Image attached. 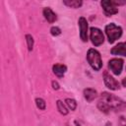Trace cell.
<instances>
[{"mask_svg":"<svg viewBox=\"0 0 126 126\" xmlns=\"http://www.w3.org/2000/svg\"><path fill=\"white\" fill-rule=\"evenodd\" d=\"M111 54L126 56V42H120L111 49Z\"/></svg>","mask_w":126,"mask_h":126,"instance_id":"9c48e42d","label":"cell"},{"mask_svg":"<svg viewBox=\"0 0 126 126\" xmlns=\"http://www.w3.org/2000/svg\"><path fill=\"white\" fill-rule=\"evenodd\" d=\"M122 85H123V87L126 88V78H124V79L122 80Z\"/></svg>","mask_w":126,"mask_h":126,"instance_id":"44dd1931","label":"cell"},{"mask_svg":"<svg viewBox=\"0 0 126 126\" xmlns=\"http://www.w3.org/2000/svg\"><path fill=\"white\" fill-rule=\"evenodd\" d=\"M108 68L114 75H120L123 68V60L120 58H113L108 62Z\"/></svg>","mask_w":126,"mask_h":126,"instance_id":"5b68a950","label":"cell"},{"mask_svg":"<svg viewBox=\"0 0 126 126\" xmlns=\"http://www.w3.org/2000/svg\"><path fill=\"white\" fill-rule=\"evenodd\" d=\"M100 4H101V7L103 8L104 13H105L107 16H111V15H114V14L118 13V9L116 8V6L113 4L112 1L103 0V1H101Z\"/></svg>","mask_w":126,"mask_h":126,"instance_id":"52a82bcc","label":"cell"},{"mask_svg":"<svg viewBox=\"0 0 126 126\" xmlns=\"http://www.w3.org/2000/svg\"><path fill=\"white\" fill-rule=\"evenodd\" d=\"M50 32H51L52 35L56 36V35H59V34L61 33V30H60L58 27H52V28L50 29Z\"/></svg>","mask_w":126,"mask_h":126,"instance_id":"ac0fdd59","label":"cell"},{"mask_svg":"<svg viewBox=\"0 0 126 126\" xmlns=\"http://www.w3.org/2000/svg\"><path fill=\"white\" fill-rule=\"evenodd\" d=\"M103 81H104L105 86H106L108 89H110V90L115 91V90H118V89L120 88L119 83H118L112 76H110L107 71H104V73H103Z\"/></svg>","mask_w":126,"mask_h":126,"instance_id":"8992f818","label":"cell"},{"mask_svg":"<svg viewBox=\"0 0 126 126\" xmlns=\"http://www.w3.org/2000/svg\"><path fill=\"white\" fill-rule=\"evenodd\" d=\"M97 107L100 111L108 112L109 110H122L126 107V103L113 94L102 93L97 103Z\"/></svg>","mask_w":126,"mask_h":126,"instance_id":"6da1fadb","label":"cell"},{"mask_svg":"<svg viewBox=\"0 0 126 126\" xmlns=\"http://www.w3.org/2000/svg\"><path fill=\"white\" fill-rule=\"evenodd\" d=\"M90 36H91L93 44L95 45V46L100 45L103 42V40H104V36H103L102 32L99 29H97V28H94V27L91 28Z\"/></svg>","mask_w":126,"mask_h":126,"instance_id":"277c9868","label":"cell"},{"mask_svg":"<svg viewBox=\"0 0 126 126\" xmlns=\"http://www.w3.org/2000/svg\"><path fill=\"white\" fill-rule=\"evenodd\" d=\"M26 39H27V43H28V48L31 51L32 49V47H33V38H32V36L31 34H27L26 35Z\"/></svg>","mask_w":126,"mask_h":126,"instance_id":"2e32d148","label":"cell"},{"mask_svg":"<svg viewBox=\"0 0 126 126\" xmlns=\"http://www.w3.org/2000/svg\"><path fill=\"white\" fill-rule=\"evenodd\" d=\"M80 27V36L83 41L88 40V22L84 17H81L78 21Z\"/></svg>","mask_w":126,"mask_h":126,"instance_id":"ba28073f","label":"cell"},{"mask_svg":"<svg viewBox=\"0 0 126 126\" xmlns=\"http://www.w3.org/2000/svg\"><path fill=\"white\" fill-rule=\"evenodd\" d=\"M105 32L108 37L109 43H113L116 39H118L122 34V29L114 24H109L105 27Z\"/></svg>","mask_w":126,"mask_h":126,"instance_id":"3957f363","label":"cell"},{"mask_svg":"<svg viewBox=\"0 0 126 126\" xmlns=\"http://www.w3.org/2000/svg\"><path fill=\"white\" fill-rule=\"evenodd\" d=\"M35 103H36V106L39 108V109H41V110H43V109H45V101L42 99V98H39V97H37L36 99H35Z\"/></svg>","mask_w":126,"mask_h":126,"instance_id":"e0dca14e","label":"cell"},{"mask_svg":"<svg viewBox=\"0 0 126 126\" xmlns=\"http://www.w3.org/2000/svg\"><path fill=\"white\" fill-rule=\"evenodd\" d=\"M77 126H80V125H77Z\"/></svg>","mask_w":126,"mask_h":126,"instance_id":"7402d4cb","label":"cell"},{"mask_svg":"<svg viewBox=\"0 0 126 126\" xmlns=\"http://www.w3.org/2000/svg\"><path fill=\"white\" fill-rule=\"evenodd\" d=\"M57 108H58L59 112L61 114H63V115H66L68 113V110H67L66 106L63 104V102L61 100H57Z\"/></svg>","mask_w":126,"mask_h":126,"instance_id":"9a60e30c","label":"cell"},{"mask_svg":"<svg viewBox=\"0 0 126 126\" xmlns=\"http://www.w3.org/2000/svg\"><path fill=\"white\" fill-rule=\"evenodd\" d=\"M63 3L66 6L71 7V8H79L82 5V1H80V0H72V1H70V0H64Z\"/></svg>","mask_w":126,"mask_h":126,"instance_id":"4fadbf2b","label":"cell"},{"mask_svg":"<svg viewBox=\"0 0 126 126\" xmlns=\"http://www.w3.org/2000/svg\"><path fill=\"white\" fill-rule=\"evenodd\" d=\"M65 102H66V105L69 107L70 110H75L76 107H77V102L73 99V98H66L65 99Z\"/></svg>","mask_w":126,"mask_h":126,"instance_id":"5bb4252c","label":"cell"},{"mask_svg":"<svg viewBox=\"0 0 126 126\" xmlns=\"http://www.w3.org/2000/svg\"><path fill=\"white\" fill-rule=\"evenodd\" d=\"M87 60H88L89 64L91 65V67L95 71H98L102 66L100 54L97 50H95L94 48L89 49L88 54H87Z\"/></svg>","mask_w":126,"mask_h":126,"instance_id":"7a4b0ae2","label":"cell"},{"mask_svg":"<svg viewBox=\"0 0 126 126\" xmlns=\"http://www.w3.org/2000/svg\"><path fill=\"white\" fill-rule=\"evenodd\" d=\"M52 87H53L54 90H58V89H59V85H58V83L55 82V81L52 82Z\"/></svg>","mask_w":126,"mask_h":126,"instance_id":"d6986e66","label":"cell"},{"mask_svg":"<svg viewBox=\"0 0 126 126\" xmlns=\"http://www.w3.org/2000/svg\"><path fill=\"white\" fill-rule=\"evenodd\" d=\"M120 126H126V119L124 117H121L120 119Z\"/></svg>","mask_w":126,"mask_h":126,"instance_id":"ffe728a7","label":"cell"},{"mask_svg":"<svg viewBox=\"0 0 126 126\" xmlns=\"http://www.w3.org/2000/svg\"><path fill=\"white\" fill-rule=\"evenodd\" d=\"M52 70H53V73L57 77L61 78V77L64 76V74H65V72L67 70V67L65 65H62V64H55V65H53Z\"/></svg>","mask_w":126,"mask_h":126,"instance_id":"30bf717a","label":"cell"},{"mask_svg":"<svg viewBox=\"0 0 126 126\" xmlns=\"http://www.w3.org/2000/svg\"><path fill=\"white\" fill-rule=\"evenodd\" d=\"M43 16L49 23H54L57 19L56 14L50 9V8H44L43 9Z\"/></svg>","mask_w":126,"mask_h":126,"instance_id":"8fae6325","label":"cell"},{"mask_svg":"<svg viewBox=\"0 0 126 126\" xmlns=\"http://www.w3.org/2000/svg\"><path fill=\"white\" fill-rule=\"evenodd\" d=\"M97 95V93L94 89H86L84 91V96L88 101H93Z\"/></svg>","mask_w":126,"mask_h":126,"instance_id":"7c38bea8","label":"cell"}]
</instances>
